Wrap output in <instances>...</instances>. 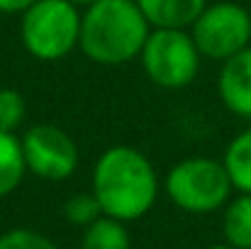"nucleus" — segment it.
Instances as JSON below:
<instances>
[{"label":"nucleus","instance_id":"1","mask_svg":"<svg viewBox=\"0 0 251 249\" xmlns=\"http://www.w3.org/2000/svg\"><path fill=\"white\" fill-rule=\"evenodd\" d=\"M93 193L102 215L129 222L151 210L159 195V176L144 152L115 144L93 166Z\"/></svg>","mask_w":251,"mask_h":249},{"label":"nucleus","instance_id":"2","mask_svg":"<svg viewBox=\"0 0 251 249\" xmlns=\"http://www.w3.org/2000/svg\"><path fill=\"white\" fill-rule=\"evenodd\" d=\"M149 34L151 25L137 0H95L81 15L78 47L93 64L120 66L142 54Z\"/></svg>","mask_w":251,"mask_h":249},{"label":"nucleus","instance_id":"3","mask_svg":"<svg viewBox=\"0 0 251 249\" xmlns=\"http://www.w3.org/2000/svg\"><path fill=\"white\" fill-rule=\"evenodd\" d=\"M20 39L29 56L59 61L78 47L81 12L69 0H37L22 12Z\"/></svg>","mask_w":251,"mask_h":249},{"label":"nucleus","instance_id":"4","mask_svg":"<svg viewBox=\"0 0 251 249\" xmlns=\"http://www.w3.org/2000/svg\"><path fill=\"white\" fill-rule=\"evenodd\" d=\"M166 195L185 213L207 215L229 203L234 191L222 162L210 157L183 159L166 173Z\"/></svg>","mask_w":251,"mask_h":249},{"label":"nucleus","instance_id":"5","mask_svg":"<svg viewBox=\"0 0 251 249\" xmlns=\"http://www.w3.org/2000/svg\"><path fill=\"white\" fill-rule=\"evenodd\" d=\"M139 59L149 81L166 90H178L195 81L202 54L185 29H151Z\"/></svg>","mask_w":251,"mask_h":249},{"label":"nucleus","instance_id":"6","mask_svg":"<svg viewBox=\"0 0 251 249\" xmlns=\"http://www.w3.org/2000/svg\"><path fill=\"white\" fill-rule=\"evenodd\" d=\"M190 34L205 59L227 61L251 47V12L244 5L229 0L207 5L193 22Z\"/></svg>","mask_w":251,"mask_h":249},{"label":"nucleus","instance_id":"7","mask_svg":"<svg viewBox=\"0 0 251 249\" xmlns=\"http://www.w3.org/2000/svg\"><path fill=\"white\" fill-rule=\"evenodd\" d=\"M27 171L44 181H66L76 173L81 154L74 137L56 125H34L22 135Z\"/></svg>","mask_w":251,"mask_h":249},{"label":"nucleus","instance_id":"8","mask_svg":"<svg viewBox=\"0 0 251 249\" xmlns=\"http://www.w3.org/2000/svg\"><path fill=\"white\" fill-rule=\"evenodd\" d=\"M217 93L232 115L251 120V47L222 61Z\"/></svg>","mask_w":251,"mask_h":249},{"label":"nucleus","instance_id":"9","mask_svg":"<svg viewBox=\"0 0 251 249\" xmlns=\"http://www.w3.org/2000/svg\"><path fill=\"white\" fill-rule=\"evenodd\" d=\"M151 29H185L207 7V0H137Z\"/></svg>","mask_w":251,"mask_h":249},{"label":"nucleus","instance_id":"10","mask_svg":"<svg viewBox=\"0 0 251 249\" xmlns=\"http://www.w3.org/2000/svg\"><path fill=\"white\" fill-rule=\"evenodd\" d=\"M27 164L22 139L15 132H0V198L10 195L25 178Z\"/></svg>","mask_w":251,"mask_h":249},{"label":"nucleus","instance_id":"11","mask_svg":"<svg viewBox=\"0 0 251 249\" xmlns=\"http://www.w3.org/2000/svg\"><path fill=\"white\" fill-rule=\"evenodd\" d=\"M222 232L227 245L237 249H251V193H242L227 203Z\"/></svg>","mask_w":251,"mask_h":249},{"label":"nucleus","instance_id":"12","mask_svg":"<svg viewBox=\"0 0 251 249\" xmlns=\"http://www.w3.org/2000/svg\"><path fill=\"white\" fill-rule=\"evenodd\" d=\"M222 164L232 178V186L239 193H251V127L227 144Z\"/></svg>","mask_w":251,"mask_h":249},{"label":"nucleus","instance_id":"13","mask_svg":"<svg viewBox=\"0 0 251 249\" xmlns=\"http://www.w3.org/2000/svg\"><path fill=\"white\" fill-rule=\"evenodd\" d=\"M81 249H129V235L122 220L100 215L83 232Z\"/></svg>","mask_w":251,"mask_h":249},{"label":"nucleus","instance_id":"14","mask_svg":"<svg viewBox=\"0 0 251 249\" xmlns=\"http://www.w3.org/2000/svg\"><path fill=\"white\" fill-rule=\"evenodd\" d=\"M27 103L17 88H0V132H17L25 122Z\"/></svg>","mask_w":251,"mask_h":249},{"label":"nucleus","instance_id":"15","mask_svg":"<svg viewBox=\"0 0 251 249\" xmlns=\"http://www.w3.org/2000/svg\"><path fill=\"white\" fill-rule=\"evenodd\" d=\"M64 215L71 225H78V227H88L90 222H95L100 215H102V208L95 198V193H76L66 200L64 205Z\"/></svg>","mask_w":251,"mask_h":249},{"label":"nucleus","instance_id":"16","mask_svg":"<svg viewBox=\"0 0 251 249\" xmlns=\"http://www.w3.org/2000/svg\"><path fill=\"white\" fill-rule=\"evenodd\" d=\"M0 249H56V245L34 230H10L0 237Z\"/></svg>","mask_w":251,"mask_h":249},{"label":"nucleus","instance_id":"17","mask_svg":"<svg viewBox=\"0 0 251 249\" xmlns=\"http://www.w3.org/2000/svg\"><path fill=\"white\" fill-rule=\"evenodd\" d=\"M34 2L37 0H0V12H5V15H22Z\"/></svg>","mask_w":251,"mask_h":249},{"label":"nucleus","instance_id":"18","mask_svg":"<svg viewBox=\"0 0 251 249\" xmlns=\"http://www.w3.org/2000/svg\"><path fill=\"white\" fill-rule=\"evenodd\" d=\"M69 2H74L76 7H88V5H93L95 0H69Z\"/></svg>","mask_w":251,"mask_h":249},{"label":"nucleus","instance_id":"19","mask_svg":"<svg viewBox=\"0 0 251 249\" xmlns=\"http://www.w3.org/2000/svg\"><path fill=\"white\" fill-rule=\"evenodd\" d=\"M210 249H237V247H232V245H215V247H210Z\"/></svg>","mask_w":251,"mask_h":249}]
</instances>
